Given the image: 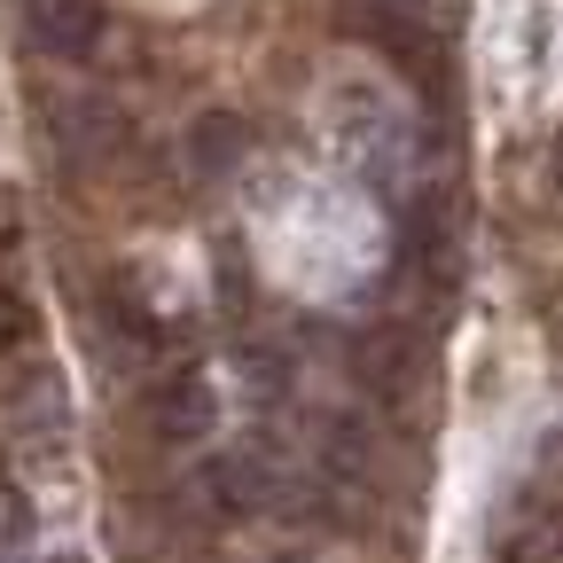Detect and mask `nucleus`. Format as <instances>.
I'll return each mask as SVG.
<instances>
[{"label": "nucleus", "mask_w": 563, "mask_h": 563, "mask_svg": "<svg viewBox=\"0 0 563 563\" xmlns=\"http://www.w3.org/2000/svg\"><path fill=\"white\" fill-rule=\"evenodd\" d=\"M282 485H290V470L274 462V446H228L220 462L203 470V493L220 501V517H258V509H274L282 501Z\"/></svg>", "instance_id": "1"}, {"label": "nucleus", "mask_w": 563, "mask_h": 563, "mask_svg": "<svg viewBox=\"0 0 563 563\" xmlns=\"http://www.w3.org/2000/svg\"><path fill=\"white\" fill-rule=\"evenodd\" d=\"M211 422H220V391H211L203 368H173V376L150 384V431H157L165 446L211 439Z\"/></svg>", "instance_id": "2"}, {"label": "nucleus", "mask_w": 563, "mask_h": 563, "mask_svg": "<svg viewBox=\"0 0 563 563\" xmlns=\"http://www.w3.org/2000/svg\"><path fill=\"white\" fill-rule=\"evenodd\" d=\"M336 150H344L352 173H368V180H384L399 165V118L384 110V95H344L336 102Z\"/></svg>", "instance_id": "3"}, {"label": "nucleus", "mask_w": 563, "mask_h": 563, "mask_svg": "<svg viewBox=\"0 0 563 563\" xmlns=\"http://www.w3.org/2000/svg\"><path fill=\"white\" fill-rule=\"evenodd\" d=\"M24 40L55 63H87L102 47V0H24Z\"/></svg>", "instance_id": "4"}, {"label": "nucleus", "mask_w": 563, "mask_h": 563, "mask_svg": "<svg viewBox=\"0 0 563 563\" xmlns=\"http://www.w3.org/2000/svg\"><path fill=\"white\" fill-rule=\"evenodd\" d=\"M352 368H361L368 399H384V407H415V391H422V352L399 329H368L352 344Z\"/></svg>", "instance_id": "5"}, {"label": "nucleus", "mask_w": 563, "mask_h": 563, "mask_svg": "<svg viewBox=\"0 0 563 563\" xmlns=\"http://www.w3.org/2000/svg\"><path fill=\"white\" fill-rule=\"evenodd\" d=\"M188 165H196L203 180L235 173V165H243V118H228V110L196 118V125H188Z\"/></svg>", "instance_id": "6"}, {"label": "nucleus", "mask_w": 563, "mask_h": 563, "mask_svg": "<svg viewBox=\"0 0 563 563\" xmlns=\"http://www.w3.org/2000/svg\"><path fill=\"white\" fill-rule=\"evenodd\" d=\"M361 9H368V16H384V24H415V32H422V24H439L454 0H361Z\"/></svg>", "instance_id": "7"}, {"label": "nucleus", "mask_w": 563, "mask_h": 563, "mask_svg": "<svg viewBox=\"0 0 563 563\" xmlns=\"http://www.w3.org/2000/svg\"><path fill=\"white\" fill-rule=\"evenodd\" d=\"M548 344H555V361H563V290L548 298Z\"/></svg>", "instance_id": "8"}, {"label": "nucleus", "mask_w": 563, "mask_h": 563, "mask_svg": "<svg viewBox=\"0 0 563 563\" xmlns=\"http://www.w3.org/2000/svg\"><path fill=\"white\" fill-rule=\"evenodd\" d=\"M555 188H563V133H555Z\"/></svg>", "instance_id": "9"}]
</instances>
